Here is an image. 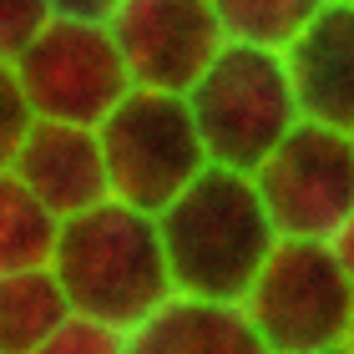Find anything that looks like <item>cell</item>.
<instances>
[{"instance_id": "obj_22", "label": "cell", "mask_w": 354, "mask_h": 354, "mask_svg": "<svg viewBox=\"0 0 354 354\" xmlns=\"http://www.w3.org/2000/svg\"><path fill=\"white\" fill-rule=\"evenodd\" d=\"M344 6H354V0H344Z\"/></svg>"}, {"instance_id": "obj_18", "label": "cell", "mask_w": 354, "mask_h": 354, "mask_svg": "<svg viewBox=\"0 0 354 354\" xmlns=\"http://www.w3.org/2000/svg\"><path fill=\"white\" fill-rule=\"evenodd\" d=\"M127 0H51L56 21H86V26H111Z\"/></svg>"}, {"instance_id": "obj_9", "label": "cell", "mask_w": 354, "mask_h": 354, "mask_svg": "<svg viewBox=\"0 0 354 354\" xmlns=\"http://www.w3.org/2000/svg\"><path fill=\"white\" fill-rule=\"evenodd\" d=\"M0 177L21 183L30 198H41L66 223L111 203V172H106V152H102L96 127L36 122L21 147L0 157Z\"/></svg>"}, {"instance_id": "obj_21", "label": "cell", "mask_w": 354, "mask_h": 354, "mask_svg": "<svg viewBox=\"0 0 354 354\" xmlns=\"http://www.w3.org/2000/svg\"><path fill=\"white\" fill-rule=\"evenodd\" d=\"M344 344H349V349H354V324H349V339H344Z\"/></svg>"}, {"instance_id": "obj_17", "label": "cell", "mask_w": 354, "mask_h": 354, "mask_svg": "<svg viewBox=\"0 0 354 354\" xmlns=\"http://www.w3.org/2000/svg\"><path fill=\"white\" fill-rule=\"evenodd\" d=\"M36 106L26 102V91L15 86V76L10 71H0V157H6L10 147H21L26 132L36 127Z\"/></svg>"}, {"instance_id": "obj_8", "label": "cell", "mask_w": 354, "mask_h": 354, "mask_svg": "<svg viewBox=\"0 0 354 354\" xmlns=\"http://www.w3.org/2000/svg\"><path fill=\"white\" fill-rule=\"evenodd\" d=\"M111 41L132 71V86L167 96H187L228 51L213 0H127L111 21Z\"/></svg>"}, {"instance_id": "obj_16", "label": "cell", "mask_w": 354, "mask_h": 354, "mask_svg": "<svg viewBox=\"0 0 354 354\" xmlns=\"http://www.w3.org/2000/svg\"><path fill=\"white\" fill-rule=\"evenodd\" d=\"M56 26L51 0H0V56L15 61L26 46H36Z\"/></svg>"}, {"instance_id": "obj_19", "label": "cell", "mask_w": 354, "mask_h": 354, "mask_svg": "<svg viewBox=\"0 0 354 354\" xmlns=\"http://www.w3.org/2000/svg\"><path fill=\"white\" fill-rule=\"evenodd\" d=\"M329 248H334V259L344 263V273L354 279V213H349V223H344V228L329 238Z\"/></svg>"}, {"instance_id": "obj_5", "label": "cell", "mask_w": 354, "mask_h": 354, "mask_svg": "<svg viewBox=\"0 0 354 354\" xmlns=\"http://www.w3.org/2000/svg\"><path fill=\"white\" fill-rule=\"evenodd\" d=\"M243 319L273 354H319L349 339L354 279L329 243L279 238L259 283L243 299Z\"/></svg>"}, {"instance_id": "obj_3", "label": "cell", "mask_w": 354, "mask_h": 354, "mask_svg": "<svg viewBox=\"0 0 354 354\" xmlns=\"http://www.w3.org/2000/svg\"><path fill=\"white\" fill-rule=\"evenodd\" d=\"M187 106L213 167H233L248 177L304 122L283 51H259V46H233V41L203 71V82L187 91Z\"/></svg>"}, {"instance_id": "obj_6", "label": "cell", "mask_w": 354, "mask_h": 354, "mask_svg": "<svg viewBox=\"0 0 354 354\" xmlns=\"http://www.w3.org/2000/svg\"><path fill=\"white\" fill-rule=\"evenodd\" d=\"M0 71L15 76V86L26 91L41 122L102 127L132 96V71L111 41V26L86 21H56L36 46H26Z\"/></svg>"}, {"instance_id": "obj_1", "label": "cell", "mask_w": 354, "mask_h": 354, "mask_svg": "<svg viewBox=\"0 0 354 354\" xmlns=\"http://www.w3.org/2000/svg\"><path fill=\"white\" fill-rule=\"evenodd\" d=\"M177 299L243 309L268 253L279 248L259 183L233 167H207L167 213H157Z\"/></svg>"}, {"instance_id": "obj_10", "label": "cell", "mask_w": 354, "mask_h": 354, "mask_svg": "<svg viewBox=\"0 0 354 354\" xmlns=\"http://www.w3.org/2000/svg\"><path fill=\"white\" fill-rule=\"evenodd\" d=\"M304 122L354 137V6L329 0L283 51Z\"/></svg>"}, {"instance_id": "obj_4", "label": "cell", "mask_w": 354, "mask_h": 354, "mask_svg": "<svg viewBox=\"0 0 354 354\" xmlns=\"http://www.w3.org/2000/svg\"><path fill=\"white\" fill-rule=\"evenodd\" d=\"M96 132H102V152L111 172V198L127 207H142L152 218L167 213L213 167L187 96L132 86V96Z\"/></svg>"}, {"instance_id": "obj_20", "label": "cell", "mask_w": 354, "mask_h": 354, "mask_svg": "<svg viewBox=\"0 0 354 354\" xmlns=\"http://www.w3.org/2000/svg\"><path fill=\"white\" fill-rule=\"evenodd\" d=\"M319 354H354L349 344H334V349H319Z\"/></svg>"}, {"instance_id": "obj_2", "label": "cell", "mask_w": 354, "mask_h": 354, "mask_svg": "<svg viewBox=\"0 0 354 354\" xmlns=\"http://www.w3.org/2000/svg\"><path fill=\"white\" fill-rule=\"evenodd\" d=\"M51 268L66 283L76 314L102 319L122 334H137L177 299L157 218L117 198L66 223Z\"/></svg>"}, {"instance_id": "obj_11", "label": "cell", "mask_w": 354, "mask_h": 354, "mask_svg": "<svg viewBox=\"0 0 354 354\" xmlns=\"http://www.w3.org/2000/svg\"><path fill=\"white\" fill-rule=\"evenodd\" d=\"M127 354H273V349L253 334L243 309L172 299L162 314L132 334Z\"/></svg>"}, {"instance_id": "obj_7", "label": "cell", "mask_w": 354, "mask_h": 354, "mask_svg": "<svg viewBox=\"0 0 354 354\" xmlns=\"http://www.w3.org/2000/svg\"><path fill=\"white\" fill-rule=\"evenodd\" d=\"M279 238L329 243L354 213V137L299 122L288 142L253 172Z\"/></svg>"}, {"instance_id": "obj_12", "label": "cell", "mask_w": 354, "mask_h": 354, "mask_svg": "<svg viewBox=\"0 0 354 354\" xmlns=\"http://www.w3.org/2000/svg\"><path fill=\"white\" fill-rule=\"evenodd\" d=\"M71 314V294L56 268L0 273V354H36Z\"/></svg>"}, {"instance_id": "obj_14", "label": "cell", "mask_w": 354, "mask_h": 354, "mask_svg": "<svg viewBox=\"0 0 354 354\" xmlns=\"http://www.w3.org/2000/svg\"><path fill=\"white\" fill-rule=\"evenodd\" d=\"M324 6L329 0H213L228 41L259 51H288Z\"/></svg>"}, {"instance_id": "obj_13", "label": "cell", "mask_w": 354, "mask_h": 354, "mask_svg": "<svg viewBox=\"0 0 354 354\" xmlns=\"http://www.w3.org/2000/svg\"><path fill=\"white\" fill-rule=\"evenodd\" d=\"M61 233H66V218H56L21 183L0 177V273L51 268L61 253Z\"/></svg>"}, {"instance_id": "obj_15", "label": "cell", "mask_w": 354, "mask_h": 354, "mask_svg": "<svg viewBox=\"0 0 354 354\" xmlns=\"http://www.w3.org/2000/svg\"><path fill=\"white\" fill-rule=\"evenodd\" d=\"M127 349H132V334L111 329V324H102V319L71 314L36 354H127Z\"/></svg>"}]
</instances>
